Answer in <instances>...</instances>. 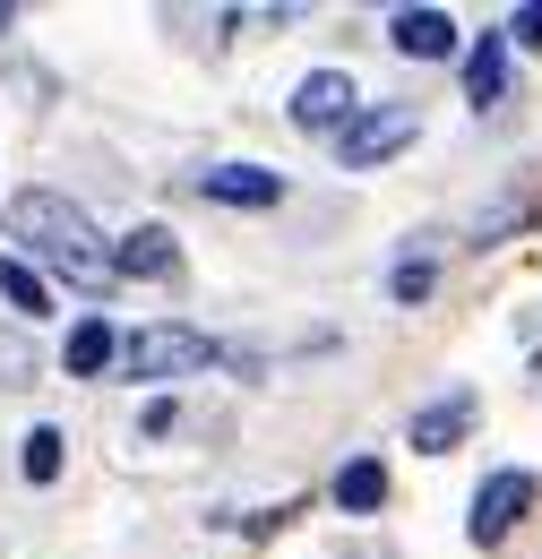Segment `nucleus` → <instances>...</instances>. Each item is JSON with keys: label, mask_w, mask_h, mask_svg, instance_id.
<instances>
[{"label": "nucleus", "mask_w": 542, "mask_h": 559, "mask_svg": "<svg viewBox=\"0 0 542 559\" xmlns=\"http://www.w3.org/2000/svg\"><path fill=\"white\" fill-rule=\"evenodd\" d=\"M61 474V430L44 421V430H26V483H52Z\"/></svg>", "instance_id": "4468645a"}, {"label": "nucleus", "mask_w": 542, "mask_h": 559, "mask_svg": "<svg viewBox=\"0 0 542 559\" xmlns=\"http://www.w3.org/2000/svg\"><path fill=\"white\" fill-rule=\"evenodd\" d=\"M508 44H542V0H526V9L508 17Z\"/></svg>", "instance_id": "dca6fc26"}, {"label": "nucleus", "mask_w": 542, "mask_h": 559, "mask_svg": "<svg viewBox=\"0 0 542 559\" xmlns=\"http://www.w3.org/2000/svg\"><path fill=\"white\" fill-rule=\"evenodd\" d=\"M121 361H130V379H190V370L215 361V345H207L199 328H138L130 345H121Z\"/></svg>", "instance_id": "f03ea898"}, {"label": "nucleus", "mask_w": 542, "mask_h": 559, "mask_svg": "<svg viewBox=\"0 0 542 559\" xmlns=\"http://www.w3.org/2000/svg\"><path fill=\"white\" fill-rule=\"evenodd\" d=\"M466 430H474V388H448L439 405H422V414H413V448H422V456H439V448H457Z\"/></svg>", "instance_id": "1a4fd4ad"}, {"label": "nucleus", "mask_w": 542, "mask_h": 559, "mask_svg": "<svg viewBox=\"0 0 542 559\" xmlns=\"http://www.w3.org/2000/svg\"><path fill=\"white\" fill-rule=\"evenodd\" d=\"M353 112H362V95H353L344 70H310L293 86V121L302 130H353Z\"/></svg>", "instance_id": "39448f33"}, {"label": "nucleus", "mask_w": 542, "mask_h": 559, "mask_svg": "<svg viewBox=\"0 0 542 559\" xmlns=\"http://www.w3.org/2000/svg\"><path fill=\"white\" fill-rule=\"evenodd\" d=\"M534 508V474L526 465H508V474H491V483L474 490V516H466V534H474L482 551H499L508 534H517V516Z\"/></svg>", "instance_id": "20e7f679"}, {"label": "nucleus", "mask_w": 542, "mask_h": 559, "mask_svg": "<svg viewBox=\"0 0 542 559\" xmlns=\"http://www.w3.org/2000/svg\"><path fill=\"white\" fill-rule=\"evenodd\" d=\"M113 353H121V336H113L104 319H78V328H69V353H61V361H69V379H95Z\"/></svg>", "instance_id": "f8f14e48"}, {"label": "nucleus", "mask_w": 542, "mask_h": 559, "mask_svg": "<svg viewBox=\"0 0 542 559\" xmlns=\"http://www.w3.org/2000/svg\"><path fill=\"white\" fill-rule=\"evenodd\" d=\"M388 44L413 52V61H448V52H457V17H448V9H397V17H388Z\"/></svg>", "instance_id": "0eeeda50"}, {"label": "nucleus", "mask_w": 542, "mask_h": 559, "mask_svg": "<svg viewBox=\"0 0 542 559\" xmlns=\"http://www.w3.org/2000/svg\"><path fill=\"white\" fill-rule=\"evenodd\" d=\"M199 199H215V207H275L284 199V173H268V164H207Z\"/></svg>", "instance_id": "423d86ee"}, {"label": "nucleus", "mask_w": 542, "mask_h": 559, "mask_svg": "<svg viewBox=\"0 0 542 559\" xmlns=\"http://www.w3.org/2000/svg\"><path fill=\"white\" fill-rule=\"evenodd\" d=\"M413 104H370V112H353V130H337V155L344 173H370V164H388L397 146H413Z\"/></svg>", "instance_id": "7ed1b4c3"}, {"label": "nucleus", "mask_w": 542, "mask_h": 559, "mask_svg": "<svg viewBox=\"0 0 542 559\" xmlns=\"http://www.w3.org/2000/svg\"><path fill=\"white\" fill-rule=\"evenodd\" d=\"M388 293H397V301H422V293H431V267H422V259H405V267L388 276Z\"/></svg>", "instance_id": "2eb2a0df"}, {"label": "nucleus", "mask_w": 542, "mask_h": 559, "mask_svg": "<svg viewBox=\"0 0 542 559\" xmlns=\"http://www.w3.org/2000/svg\"><path fill=\"white\" fill-rule=\"evenodd\" d=\"M0 301H9L17 319H44V310H52V293H44V276H35L26 259H0Z\"/></svg>", "instance_id": "ddd939ff"}, {"label": "nucleus", "mask_w": 542, "mask_h": 559, "mask_svg": "<svg viewBox=\"0 0 542 559\" xmlns=\"http://www.w3.org/2000/svg\"><path fill=\"white\" fill-rule=\"evenodd\" d=\"M9 17H17V9H9V0H0V35H9Z\"/></svg>", "instance_id": "f3484780"}, {"label": "nucleus", "mask_w": 542, "mask_h": 559, "mask_svg": "<svg viewBox=\"0 0 542 559\" xmlns=\"http://www.w3.org/2000/svg\"><path fill=\"white\" fill-rule=\"evenodd\" d=\"M508 95V35H482L466 52V104H499Z\"/></svg>", "instance_id": "9d476101"}, {"label": "nucleus", "mask_w": 542, "mask_h": 559, "mask_svg": "<svg viewBox=\"0 0 542 559\" xmlns=\"http://www.w3.org/2000/svg\"><path fill=\"white\" fill-rule=\"evenodd\" d=\"M379 499H388V465H379V456H353V465L337 474V508L344 516H370Z\"/></svg>", "instance_id": "9b49d317"}, {"label": "nucleus", "mask_w": 542, "mask_h": 559, "mask_svg": "<svg viewBox=\"0 0 542 559\" xmlns=\"http://www.w3.org/2000/svg\"><path fill=\"white\" fill-rule=\"evenodd\" d=\"M9 233H17L35 259H52L69 284H86V293L113 276V250L95 241L86 207H69V199H52V190H26V199H9Z\"/></svg>", "instance_id": "f257e3e1"}, {"label": "nucleus", "mask_w": 542, "mask_h": 559, "mask_svg": "<svg viewBox=\"0 0 542 559\" xmlns=\"http://www.w3.org/2000/svg\"><path fill=\"white\" fill-rule=\"evenodd\" d=\"M113 276H146V284H173V276H181V250H173V233H164V224H138L130 241L113 250Z\"/></svg>", "instance_id": "6e6552de"}]
</instances>
